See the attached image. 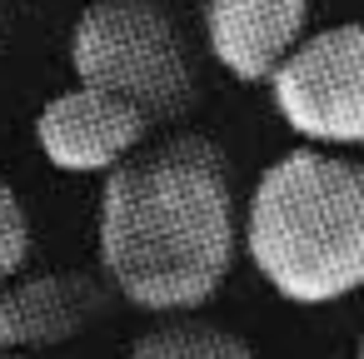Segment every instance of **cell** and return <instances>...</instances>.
Listing matches in <instances>:
<instances>
[{
	"label": "cell",
	"instance_id": "cell-1",
	"mask_svg": "<svg viewBox=\"0 0 364 359\" xmlns=\"http://www.w3.org/2000/svg\"><path fill=\"white\" fill-rule=\"evenodd\" d=\"M100 279L145 314H195L220 294L240 250L230 155L180 130L105 175L95 220Z\"/></svg>",
	"mask_w": 364,
	"mask_h": 359
},
{
	"label": "cell",
	"instance_id": "cell-2",
	"mask_svg": "<svg viewBox=\"0 0 364 359\" xmlns=\"http://www.w3.org/2000/svg\"><path fill=\"white\" fill-rule=\"evenodd\" d=\"M259 279L289 304H334L364 289V160L289 150L259 180L240 220Z\"/></svg>",
	"mask_w": 364,
	"mask_h": 359
},
{
	"label": "cell",
	"instance_id": "cell-3",
	"mask_svg": "<svg viewBox=\"0 0 364 359\" xmlns=\"http://www.w3.org/2000/svg\"><path fill=\"white\" fill-rule=\"evenodd\" d=\"M70 70L130 100L150 125L190 115L200 95L185 31L160 0H90L70 31Z\"/></svg>",
	"mask_w": 364,
	"mask_h": 359
},
{
	"label": "cell",
	"instance_id": "cell-4",
	"mask_svg": "<svg viewBox=\"0 0 364 359\" xmlns=\"http://www.w3.org/2000/svg\"><path fill=\"white\" fill-rule=\"evenodd\" d=\"M264 85L299 140L319 150L364 145V21L304 31Z\"/></svg>",
	"mask_w": 364,
	"mask_h": 359
},
{
	"label": "cell",
	"instance_id": "cell-5",
	"mask_svg": "<svg viewBox=\"0 0 364 359\" xmlns=\"http://www.w3.org/2000/svg\"><path fill=\"white\" fill-rule=\"evenodd\" d=\"M115 304V289L90 269H41L0 284V349L55 354L85 339Z\"/></svg>",
	"mask_w": 364,
	"mask_h": 359
},
{
	"label": "cell",
	"instance_id": "cell-6",
	"mask_svg": "<svg viewBox=\"0 0 364 359\" xmlns=\"http://www.w3.org/2000/svg\"><path fill=\"white\" fill-rule=\"evenodd\" d=\"M150 130L155 125L130 100L80 80L50 95L36 115V145L65 175H110L120 160H130L150 140Z\"/></svg>",
	"mask_w": 364,
	"mask_h": 359
},
{
	"label": "cell",
	"instance_id": "cell-7",
	"mask_svg": "<svg viewBox=\"0 0 364 359\" xmlns=\"http://www.w3.org/2000/svg\"><path fill=\"white\" fill-rule=\"evenodd\" d=\"M215 65L240 85H264L304 41L309 0H195Z\"/></svg>",
	"mask_w": 364,
	"mask_h": 359
},
{
	"label": "cell",
	"instance_id": "cell-8",
	"mask_svg": "<svg viewBox=\"0 0 364 359\" xmlns=\"http://www.w3.org/2000/svg\"><path fill=\"white\" fill-rule=\"evenodd\" d=\"M130 359H259V354L250 339H240L235 329H225L215 319L165 314L130 344Z\"/></svg>",
	"mask_w": 364,
	"mask_h": 359
},
{
	"label": "cell",
	"instance_id": "cell-9",
	"mask_svg": "<svg viewBox=\"0 0 364 359\" xmlns=\"http://www.w3.org/2000/svg\"><path fill=\"white\" fill-rule=\"evenodd\" d=\"M31 259V215L16 195V185L0 180V284H11Z\"/></svg>",
	"mask_w": 364,
	"mask_h": 359
},
{
	"label": "cell",
	"instance_id": "cell-10",
	"mask_svg": "<svg viewBox=\"0 0 364 359\" xmlns=\"http://www.w3.org/2000/svg\"><path fill=\"white\" fill-rule=\"evenodd\" d=\"M0 359H55V354H11V349H0Z\"/></svg>",
	"mask_w": 364,
	"mask_h": 359
},
{
	"label": "cell",
	"instance_id": "cell-11",
	"mask_svg": "<svg viewBox=\"0 0 364 359\" xmlns=\"http://www.w3.org/2000/svg\"><path fill=\"white\" fill-rule=\"evenodd\" d=\"M354 359H364V339H359V349H354Z\"/></svg>",
	"mask_w": 364,
	"mask_h": 359
}]
</instances>
